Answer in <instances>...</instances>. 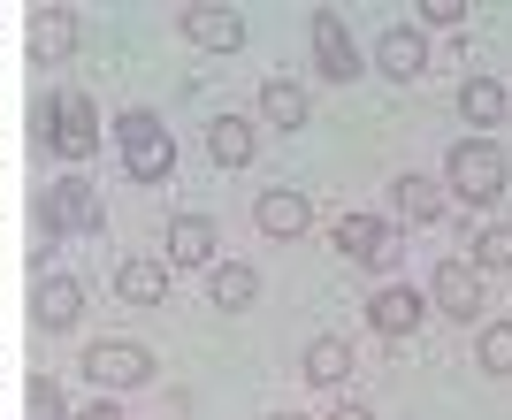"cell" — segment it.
Wrapping results in <instances>:
<instances>
[{
    "label": "cell",
    "mask_w": 512,
    "mask_h": 420,
    "mask_svg": "<svg viewBox=\"0 0 512 420\" xmlns=\"http://www.w3.org/2000/svg\"><path fill=\"white\" fill-rule=\"evenodd\" d=\"M413 23H421V31H451V23H474V8H467V0H421Z\"/></svg>",
    "instance_id": "26"
},
{
    "label": "cell",
    "mask_w": 512,
    "mask_h": 420,
    "mask_svg": "<svg viewBox=\"0 0 512 420\" xmlns=\"http://www.w3.org/2000/svg\"><path fill=\"white\" fill-rule=\"evenodd\" d=\"M23 420H69L62 382H54V375H23Z\"/></svg>",
    "instance_id": "25"
},
{
    "label": "cell",
    "mask_w": 512,
    "mask_h": 420,
    "mask_svg": "<svg viewBox=\"0 0 512 420\" xmlns=\"http://www.w3.org/2000/svg\"><path fill=\"white\" fill-rule=\"evenodd\" d=\"M459 115H467V138H497V123L512 115V84L467 77V84H459Z\"/></svg>",
    "instance_id": "17"
},
{
    "label": "cell",
    "mask_w": 512,
    "mask_h": 420,
    "mask_svg": "<svg viewBox=\"0 0 512 420\" xmlns=\"http://www.w3.org/2000/svg\"><path fill=\"white\" fill-rule=\"evenodd\" d=\"M253 230L276 237V245H299V237L314 230V199H306L299 184H268V191L253 199Z\"/></svg>",
    "instance_id": "13"
},
{
    "label": "cell",
    "mask_w": 512,
    "mask_h": 420,
    "mask_svg": "<svg viewBox=\"0 0 512 420\" xmlns=\"http://www.w3.org/2000/svg\"><path fill=\"white\" fill-rule=\"evenodd\" d=\"M444 199H459V207H497L512 184V168H505V146L497 138H459V146L444 153Z\"/></svg>",
    "instance_id": "3"
},
{
    "label": "cell",
    "mask_w": 512,
    "mask_h": 420,
    "mask_svg": "<svg viewBox=\"0 0 512 420\" xmlns=\"http://www.w3.org/2000/svg\"><path fill=\"white\" fill-rule=\"evenodd\" d=\"M329 237H337V252L352 260V268H398V222H390V214H375V207L344 214Z\"/></svg>",
    "instance_id": "10"
},
{
    "label": "cell",
    "mask_w": 512,
    "mask_h": 420,
    "mask_svg": "<svg viewBox=\"0 0 512 420\" xmlns=\"http://www.w3.org/2000/svg\"><path fill=\"white\" fill-rule=\"evenodd\" d=\"M115 298L123 306H161L169 298V260L161 252H130L123 268H115Z\"/></svg>",
    "instance_id": "19"
},
{
    "label": "cell",
    "mask_w": 512,
    "mask_h": 420,
    "mask_svg": "<svg viewBox=\"0 0 512 420\" xmlns=\"http://www.w3.org/2000/svg\"><path fill=\"white\" fill-rule=\"evenodd\" d=\"M467 268L490 283V268L512 275V222H474V245H467Z\"/></svg>",
    "instance_id": "23"
},
{
    "label": "cell",
    "mask_w": 512,
    "mask_h": 420,
    "mask_svg": "<svg viewBox=\"0 0 512 420\" xmlns=\"http://www.w3.org/2000/svg\"><path fill=\"white\" fill-rule=\"evenodd\" d=\"M23 54H31V69H62L69 54H77V8L39 0V8H31V31H23Z\"/></svg>",
    "instance_id": "14"
},
{
    "label": "cell",
    "mask_w": 512,
    "mask_h": 420,
    "mask_svg": "<svg viewBox=\"0 0 512 420\" xmlns=\"http://www.w3.org/2000/svg\"><path fill=\"white\" fill-rule=\"evenodd\" d=\"M268 420H306V413H268Z\"/></svg>",
    "instance_id": "29"
},
{
    "label": "cell",
    "mask_w": 512,
    "mask_h": 420,
    "mask_svg": "<svg viewBox=\"0 0 512 420\" xmlns=\"http://www.w3.org/2000/svg\"><path fill=\"white\" fill-rule=\"evenodd\" d=\"M306 39H314V69L329 84H360L367 77V54H360V39H352V23H344L337 8H306Z\"/></svg>",
    "instance_id": "7"
},
{
    "label": "cell",
    "mask_w": 512,
    "mask_h": 420,
    "mask_svg": "<svg viewBox=\"0 0 512 420\" xmlns=\"http://www.w3.org/2000/svg\"><path fill=\"white\" fill-rule=\"evenodd\" d=\"M107 146H115L123 176H130V184H146V191L176 176V138H169V123H161L153 107H123L115 130H107Z\"/></svg>",
    "instance_id": "2"
},
{
    "label": "cell",
    "mask_w": 512,
    "mask_h": 420,
    "mask_svg": "<svg viewBox=\"0 0 512 420\" xmlns=\"http://www.w3.org/2000/svg\"><path fill=\"white\" fill-rule=\"evenodd\" d=\"M85 321V283L69 268H46V252L31 260V329L39 336H62Z\"/></svg>",
    "instance_id": "6"
},
{
    "label": "cell",
    "mask_w": 512,
    "mask_h": 420,
    "mask_svg": "<svg viewBox=\"0 0 512 420\" xmlns=\"http://www.w3.org/2000/svg\"><path fill=\"white\" fill-rule=\"evenodd\" d=\"M176 31H184V46H199V54H245V8H222V0H184L176 8Z\"/></svg>",
    "instance_id": "9"
},
{
    "label": "cell",
    "mask_w": 512,
    "mask_h": 420,
    "mask_svg": "<svg viewBox=\"0 0 512 420\" xmlns=\"http://www.w3.org/2000/svg\"><path fill=\"white\" fill-rule=\"evenodd\" d=\"M474 367H482V375H512V314L474 329Z\"/></svg>",
    "instance_id": "24"
},
{
    "label": "cell",
    "mask_w": 512,
    "mask_h": 420,
    "mask_svg": "<svg viewBox=\"0 0 512 420\" xmlns=\"http://www.w3.org/2000/svg\"><path fill=\"white\" fill-rule=\"evenodd\" d=\"M451 199L436 176H421V168H406V176H390V222H406V230H436V222H451Z\"/></svg>",
    "instance_id": "12"
},
{
    "label": "cell",
    "mask_w": 512,
    "mask_h": 420,
    "mask_svg": "<svg viewBox=\"0 0 512 420\" xmlns=\"http://www.w3.org/2000/svg\"><path fill=\"white\" fill-rule=\"evenodd\" d=\"M428 62H436V54H428V31L413 16L375 31V69H383L390 84H428Z\"/></svg>",
    "instance_id": "11"
},
{
    "label": "cell",
    "mask_w": 512,
    "mask_h": 420,
    "mask_svg": "<svg viewBox=\"0 0 512 420\" xmlns=\"http://www.w3.org/2000/svg\"><path fill=\"white\" fill-rule=\"evenodd\" d=\"M69 420H123V398H85Z\"/></svg>",
    "instance_id": "28"
},
{
    "label": "cell",
    "mask_w": 512,
    "mask_h": 420,
    "mask_svg": "<svg viewBox=\"0 0 512 420\" xmlns=\"http://www.w3.org/2000/svg\"><path fill=\"white\" fill-rule=\"evenodd\" d=\"M421 321H428V291L421 283H383V291L367 298V329L390 336V344H406Z\"/></svg>",
    "instance_id": "15"
},
{
    "label": "cell",
    "mask_w": 512,
    "mask_h": 420,
    "mask_svg": "<svg viewBox=\"0 0 512 420\" xmlns=\"http://www.w3.org/2000/svg\"><path fill=\"white\" fill-rule=\"evenodd\" d=\"M31 138H39L46 161H62V168H85L92 153L107 146L100 107H92L85 84H46L39 100H31Z\"/></svg>",
    "instance_id": "1"
},
{
    "label": "cell",
    "mask_w": 512,
    "mask_h": 420,
    "mask_svg": "<svg viewBox=\"0 0 512 420\" xmlns=\"http://www.w3.org/2000/svg\"><path fill=\"white\" fill-rule=\"evenodd\" d=\"M352 367H360V352H352V336H337V329L306 336V359H299L306 390H344V382H352Z\"/></svg>",
    "instance_id": "16"
},
{
    "label": "cell",
    "mask_w": 512,
    "mask_h": 420,
    "mask_svg": "<svg viewBox=\"0 0 512 420\" xmlns=\"http://www.w3.org/2000/svg\"><path fill=\"white\" fill-rule=\"evenodd\" d=\"M321 420H375V405H367V398H352V390H337Z\"/></svg>",
    "instance_id": "27"
},
{
    "label": "cell",
    "mask_w": 512,
    "mask_h": 420,
    "mask_svg": "<svg viewBox=\"0 0 512 420\" xmlns=\"http://www.w3.org/2000/svg\"><path fill=\"white\" fill-rule=\"evenodd\" d=\"M253 153H260V130L245 123V115H214L207 123V161L214 168H245Z\"/></svg>",
    "instance_id": "22"
},
{
    "label": "cell",
    "mask_w": 512,
    "mask_h": 420,
    "mask_svg": "<svg viewBox=\"0 0 512 420\" xmlns=\"http://www.w3.org/2000/svg\"><path fill=\"white\" fill-rule=\"evenodd\" d=\"M428 306L451 314L459 329H482V321H490V283H482L467 260H436V268H428Z\"/></svg>",
    "instance_id": "8"
},
{
    "label": "cell",
    "mask_w": 512,
    "mask_h": 420,
    "mask_svg": "<svg viewBox=\"0 0 512 420\" xmlns=\"http://www.w3.org/2000/svg\"><path fill=\"white\" fill-rule=\"evenodd\" d=\"M31 207H39V237H100V222H107L100 191H92L77 168L46 176V184L31 191Z\"/></svg>",
    "instance_id": "4"
},
{
    "label": "cell",
    "mask_w": 512,
    "mask_h": 420,
    "mask_svg": "<svg viewBox=\"0 0 512 420\" xmlns=\"http://www.w3.org/2000/svg\"><path fill=\"white\" fill-rule=\"evenodd\" d=\"M207 298L222 306V314H245V306L260 298V268L253 260H214L207 268Z\"/></svg>",
    "instance_id": "21"
},
{
    "label": "cell",
    "mask_w": 512,
    "mask_h": 420,
    "mask_svg": "<svg viewBox=\"0 0 512 420\" xmlns=\"http://www.w3.org/2000/svg\"><path fill=\"white\" fill-rule=\"evenodd\" d=\"M260 123L268 130H306L314 123V92H306L299 77H268L260 84Z\"/></svg>",
    "instance_id": "20"
},
{
    "label": "cell",
    "mask_w": 512,
    "mask_h": 420,
    "mask_svg": "<svg viewBox=\"0 0 512 420\" xmlns=\"http://www.w3.org/2000/svg\"><path fill=\"white\" fill-rule=\"evenodd\" d=\"M85 382L100 398H130V390L153 382V352L130 344V336H100V344H85Z\"/></svg>",
    "instance_id": "5"
},
{
    "label": "cell",
    "mask_w": 512,
    "mask_h": 420,
    "mask_svg": "<svg viewBox=\"0 0 512 420\" xmlns=\"http://www.w3.org/2000/svg\"><path fill=\"white\" fill-rule=\"evenodd\" d=\"M161 260H169V275L176 268H214L222 252H214V222L207 214H169V245H161Z\"/></svg>",
    "instance_id": "18"
}]
</instances>
